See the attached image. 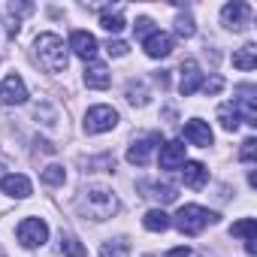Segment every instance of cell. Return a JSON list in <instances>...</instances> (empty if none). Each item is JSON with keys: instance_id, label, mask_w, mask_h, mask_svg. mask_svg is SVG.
Segmentation results:
<instances>
[{"instance_id": "cell-20", "label": "cell", "mask_w": 257, "mask_h": 257, "mask_svg": "<svg viewBox=\"0 0 257 257\" xmlns=\"http://www.w3.org/2000/svg\"><path fill=\"white\" fill-rule=\"evenodd\" d=\"M170 215L164 212V209H149L146 212V218H143V227L146 230H152V233H164V230H170Z\"/></svg>"}, {"instance_id": "cell-33", "label": "cell", "mask_w": 257, "mask_h": 257, "mask_svg": "<svg viewBox=\"0 0 257 257\" xmlns=\"http://www.w3.org/2000/svg\"><path fill=\"white\" fill-rule=\"evenodd\" d=\"M170 257H191V251H188V248H173Z\"/></svg>"}, {"instance_id": "cell-14", "label": "cell", "mask_w": 257, "mask_h": 257, "mask_svg": "<svg viewBox=\"0 0 257 257\" xmlns=\"http://www.w3.org/2000/svg\"><path fill=\"white\" fill-rule=\"evenodd\" d=\"M185 164V146L179 140L161 146V170H182Z\"/></svg>"}, {"instance_id": "cell-5", "label": "cell", "mask_w": 257, "mask_h": 257, "mask_svg": "<svg viewBox=\"0 0 257 257\" xmlns=\"http://www.w3.org/2000/svg\"><path fill=\"white\" fill-rule=\"evenodd\" d=\"M46 239H49V224L43 218H25L19 224V242L25 248H40L46 245Z\"/></svg>"}, {"instance_id": "cell-30", "label": "cell", "mask_w": 257, "mask_h": 257, "mask_svg": "<svg viewBox=\"0 0 257 257\" xmlns=\"http://www.w3.org/2000/svg\"><path fill=\"white\" fill-rule=\"evenodd\" d=\"M152 28H155V22H152L149 16H143V19H137V25H134V31H137V37H152V34H155Z\"/></svg>"}, {"instance_id": "cell-19", "label": "cell", "mask_w": 257, "mask_h": 257, "mask_svg": "<svg viewBox=\"0 0 257 257\" xmlns=\"http://www.w3.org/2000/svg\"><path fill=\"white\" fill-rule=\"evenodd\" d=\"M233 67L236 70H254L257 67V46L254 43H248V46H242V49H236L233 52Z\"/></svg>"}, {"instance_id": "cell-2", "label": "cell", "mask_w": 257, "mask_h": 257, "mask_svg": "<svg viewBox=\"0 0 257 257\" xmlns=\"http://www.w3.org/2000/svg\"><path fill=\"white\" fill-rule=\"evenodd\" d=\"M170 221L179 227V233H185V236H197V233H203L209 224H215L218 215L209 212V209H203V206L188 203V206H182V209L176 212V218H170Z\"/></svg>"}, {"instance_id": "cell-7", "label": "cell", "mask_w": 257, "mask_h": 257, "mask_svg": "<svg viewBox=\"0 0 257 257\" xmlns=\"http://www.w3.org/2000/svg\"><path fill=\"white\" fill-rule=\"evenodd\" d=\"M221 22L227 31H245L251 25V7L242 4V0H233V4H227L221 10Z\"/></svg>"}, {"instance_id": "cell-27", "label": "cell", "mask_w": 257, "mask_h": 257, "mask_svg": "<svg viewBox=\"0 0 257 257\" xmlns=\"http://www.w3.org/2000/svg\"><path fill=\"white\" fill-rule=\"evenodd\" d=\"M127 100H131L134 106H146L149 103V91H146V85H127Z\"/></svg>"}, {"instance_id": "cell-23", "label": "cell", "mask_w": 257, "mask_h": 257, "mask_svg": "<svg viewBox=\"0 0 257 257\" xmlns=\"http://www.w3.org/2000/svg\"><path fill=\"white\" fill-rule=\"evenodd\" d=\"M100 257H131V245L124 239H106L100 245Z\"/></svg>"}, {"instance_id": "cell-17", "label": "cell", "mask_w": 257, "mask_h": 257, "mask_svg": "<svg viewBox=\"0 0 257 257\" xmlns=\"http://www.w3.org/2000/svg\"><path fill=\"white\" fill-rule=\"evenodd\" d=\"M230 233L245 239V251H248V254L257 251V224H254V218H242V221H236V224L230 227Z\"/></svg>"}, {"instance_id": "cell-22", "label": "cell", "mask_w": 257, "mask_h": 257, "mask_svg": "<svg viewBox=\"0 0 257 257\" xmlns=\"http://www.w3.org/2000/svg\"><path fill=\"white\" fill-rule=\"evenodd\" d=\"M100 28L109 31V34H118V31L124 28V10H121V7L103 10V13H100Z\"/></svg>"}, {"instance_id": "cell-13", "label": "cell", "mask_w": 257, "mask_h": 257, "mask_svg": "<svg viewBox=\"0 0 257 257\" xmlns=\"http://www.w3.org/2000/svg\"><path fill=\"white\" fill-rule=\"evenodd\" d=\"M109 82H112V76H109V70H106V64L103 61H88L85 64V85L88 88H97V91H103V88H109Z\"/></svg>"}, {"instance_id": "cell-11", "label": "cell", "mask_w": 257, "mask_h": 257, "mask_svg": "<svg viewBox=\"0 0 257 257\" xmlns=\"http://www.w3.org/2000/svg\"><path fill=\"white\" fill-rule=\"evenodd\" d=\"M146 55L149 58H167V55H173V49H176V40L170 37V34H164V31H155L152 37H146Z\"/></svg>"}, {"instance_id": "cell-12", "label": "cell", "mask_w": 257, "mask_h": 257, "mask_svg": "<svg viewBox=\"0 0 257 257\" xmlns=\"http://www.w3.org/2000/svg\"><path fill=\"white\" fill-rule=\"evenodd\" d=\"M200 85H203V73H200V67H197V61H185L182 64V82H179V91H182V97H191L194 91H200Z\"/></svg>"}, {"instance_id": "cell-21", "label": "cell", "mask_w": 257, "mask_h": 257, "mask_svg": "<svg viewBox=\"0 0 257 257\" xmlns=\"http://www.w3.org/2000/svg\"><path fill=\"white\" fill-rule=\"evenodd\" d=\"M218 121H221V127L227 134H233L236 127L242 124V118H239V109H236V103H221L218 106Z\"/></svg>"}, {"instance_id": "cell-9", "label": "cell", "mask_w": 257, "mask_h": 257, "mask_svg": "<svg viewBox=\"0 0 257 257\" xmlns=\"http://www.w3.org/2000/svg\"><path fill=\"white\" fill-rule=\"evenodd\" d=\"M73 55H79L85 64L88 61H94L97 58V37L94 34H88V31H73L70 34V46H67Z\"/></svg>"}, {"instance_id": "cell-16", "label": "cell", "mask_w": 257, "mask_h": 257, "mask_svg": "<svg viewBox=\"0 0 257 257\" xmlns=\"http://www.w3.org/2000/svg\"><path fill=\"white\" fill-rule=\"evenodd\" d=\"M182 179H185L188 188L197 191V188H203V185L209 182V170H206L200 161H185V164H182Z\"/></svg>"}, {"instance_id": "cell-32", "label": "cell", "mask_w": 257, "mask_h": 257, "mask_svg": "<svg viewBox=\"0 0 257 257\" xmlns=\"http://www.w3.org/2000/svg\"><path fill=\"white\" fill-rule=\"evenodd\" d=\"M200 88H203L206 94H218V91L224 88V79H221V76H212V79H206V82H203Z\"/></svg>"}, {"instance_id": "cell-10", "label": "cell", "mask_w": 257, "mask_h": 257, "mask_svg": "<svg viewBox=\"0 0 257 257\" xmlns=\"http://www.w3.org/2000/svg\"><path fill=\"white\" fill-rule=\"evenodd\" d=\"M185 140L191 143V146H200V149H209L212 146V127L206 124V121H200V118H191L188 124H185Z\"/></svg>"}, {"instance_id": "cell-4", "label": "cell", "mask_w": 257, "mask_h": 257, "mask_svg": "<svg viewBox=\"0 0 257 257\" xmlns=\"http://www.w3.org/2000/svg\"><path fill=\"white\" fill-rule=\"evenodd\" d=\"M118 124V112L112 106H91L85 112V134H106Z\"/></svg>"}, {"instance_id": "cell-3", "label": "cell", "mask_w": 257, "mask_h": 257, "mask_svg": "<svg viewBox=\"0 0 257 257\" xmlns=\"http://www.w3.org/2000/svg\"><path fill=\"white\" fill-rule=\"evenodd\" d=\"M82 209L94 218V221H106L118 212V197L109 188H88L82 197Z\"/></svg>"}, {"instance_id": "cell-24", "label": "cell", "mask_w": 257, "mask_h": 257, "mask_svg": "<svg viewBox=\"0 0 257 257\" xmlns=\"http://www.w3.org/2000/svg\"><path fill=\"white\" fill-rule=\"evenodd\" d=\"M61 251H64L67 257H85V254H88L85 245H82L76 236H64V239H61Z\"/></svg>"}, {"instance_id": "cell-26", "label": "cell", "mask_w": 257, "mask_h": 257, "mask_svg": "<svg viewBox=\"0 0 257 257\" xmlns=\"http://www.w3.org/2000/svg\"><path fill=\"white\" fill-rule=\"evenodd\" d=\"M143 188L155 191V194H149V197H158L161 203H173V200H176V188H173V185H143Z\"/></svg>"}, {"instance_id": "cell-25", "label": "cell", "mask_w": 257, "mask_h": 257, "mask_svg": "<svg viewBox=\"0 0 257 257\" xmlns=\"http://www.w3.org/2000/svg\"><path fill=\"white\" fill-rule=\"evenodd\" d=\"M43 182H46V185H64V182H67V173H64V167H58V164H49V167L43 170Z\"/></svg>"}, {"instance_id": "cell-6", "label": "cell", "mask_w": 257, "mask_h": 257, "mask_svg": "<svg viewBox=\"0 0 257 257\" xmlns=\"http://www.w3.org/2000/svg\"><path fill=\"white\" fill-rule=\"evenodd\" d=\"M158 146H164L161 134H146V137H140V140L131 143V149H127V161H131L134 167H146L152 161V155H155Z\"/></svg>"}, {"instance_id": "cell-29", "label": "cell", "mask_w": 257, "mask_h": 257, "mask_svg": "<svg viewBox=\"0 0 257 257\" xmlns=\"http://www.w3.org/2000/svg\"><path fill=\"white\" fill-rule=\"evenodd\" d=\"M254 155H257V140H245V143H242V149H239V161L251 164V161H254Z\"/></svg>"}, {"instance_id": "cell-1", "label": "cell", "mask_w": 257, "mask_h": 257, "mask_svg": "<svg viewBox=\"0 0 257 257\" xmlns=\"http://www.w3.org/2000/svg\"><path fill=\"white\" fill-rule=\"evenodd\" d=\"M34 58H37V64H40L46 73H52V76L64 73L67 64H70V52H67V46H64V40H61L58 34H40V37L34 40Z\"/></svg>"}, {"instance_id": "cell-31", "label": "cell", "mask_w": 257, "mask_h": 257, "mask_svg": "<svg viewBox=\"0 0 257 257\" xmlns=\"http://www.w3.org/2000/svg\"><path fill=\"white\" fill-rule=\"evenodd\" d=\"M106 52H109L112 58H124V55H127V43H121V40H109V43H106Z\"/></svg>"}, {"instance_id": "cell-28", "label": "cell", "mask_w": 257, "mask_h": 257, "mask_svg": "<svg viewBox=\"0 0 257 257\" xmlns=\"http://www.w3.org/2000/svg\"><path fill=\"white\" fill-rule=\"evenodd\" d=\"M194 31H197V28H194V19H191L188 13L176 19V34H179V37H185V40H188V37H194Z\"/></svg>"}, {"instance_id": "cell-15", "label": "cell", "mask_w": 257, "mask_h": 257, "mask_svg": "<svg viewBox=\"0 0 257 257\" xmlns=\"http://www.w3.org/2000/svg\"><path fill=\"white\" fill-rule=\"evenodd\" d=\"M0 191H4L7 197H16V200H25L31 197V179L28 176H4L0 179Z\"/></svg>"}, {"instance_id": "cell-8", "label": "cell", "mask_w": 257, "mask_h": 257, "mask_svg": "<svg viewBox=\"0 0 257 257\" xmlns=\"http://www.w3.org/2000/svg\"><path fill=\"white\" fill-rule=\"evenodd\" d=\"M0 103L4 106H22V103H28V85H25V79L22 76H7L4 79V85H0Z\"/></svg>"}, {"instance_id": "cell-18", "label": "cell", "mask_w": 257, "mask_h": 257, "mask_svg": "<svg viewBox=\"0 0 257 257\" xmlns=\"http://www.w3.org/2000/svg\"><path fill=\"white\" fill-rule=\"evenodd\" d=\"M242 94H245V97H239V100H236L239 118H242L245 124L257 127V109H254V97H251V94H254V88H251V85H245V88H242Z\"/></svg>"}]
</instances>
